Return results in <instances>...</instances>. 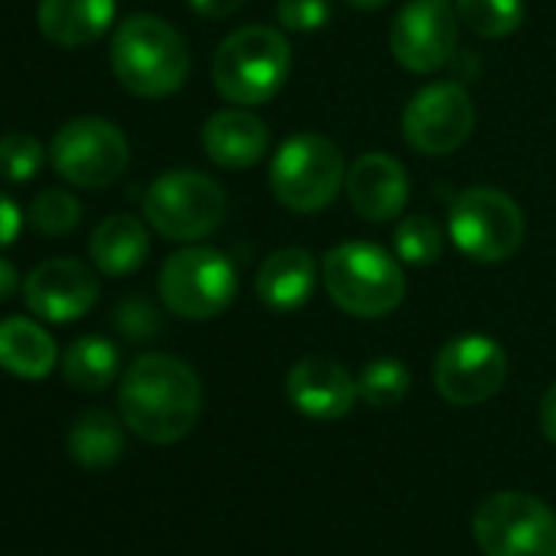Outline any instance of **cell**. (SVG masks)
Instances as JSON below:
<instances>
[{
  "mask_svg": "<svg viewBox=\"0 0 556 556\" xmlns=\"http://www.w3.org/2000/svg\"><path fill=\"white\" fill-rule=\"evenodd\" d=\"M409 387H413V377H409L406 364L393 361V357L370 361L357 377V393L374 409H390V406L403 403Z\"/></svg>",
  "mask_w": 556,
  "mask_h": 556,
  "instance_id": "obj_26",
  "label": "cell"
},
{
  "mask_svg": "<svg viewBox=\"0 0 556 556\" xmlns=\"http://www.w3.org/2000/svg\"><path fill=\"white\" fill-rule=\"evenodd\" d=\"M122 370V354L109 338L99 334H86L79 341L70 344V351L63 354V377L70 387L83 390V393H99L109 383H115Z\"/></svg>",
  "mask_w": 556,
  "mask_h": 556,
  "instance_id": "obj_23",
  "label": "cell"
},
{
  "mask_svg": "<svg viewBox=\"0 0 556 556\" xmlns=\"http://www.w3.org/2000/svg\"><path fill=\"white\" fill-rule=\"evenodd\" d=\"M458 24L448 0H409L390 27V53L409 73H435L455 60Z\"/></svg>",
  "mask_w": 556,
  "mask_h": 556,
  "instance_id": "obj_13",
  "label": "cell"
},
{
  "mask_svg": "<svg viewBox=\"0 0 556 556\" xmlns=\"http://www.w3.org/2000/svg\"><path fill=\"white\" fill-rule=\"evenodd\" d=\"M115 24V0H40L37 27L40 34L66 50L102 40Z\"/></svg>",
  "mask_w": 556,
  "mask_h": 556,
  "instance_id": "obj_19",
  "label": "cell"
},
{
  "mask_svg": "<svg viewBox=\"0 0 556 556\" xmlns=\"http://www.w3.org/2000/svg\"><path fill=\"white\" fill-rule=\"evenodd\" d=\"M318 282V262L308 249L286 245L275 249L255 275V295L271 312H295L302 308Z\"/></svg>",
  "mask_w": 556,
  "mask_h": 556,
  "instance_id": "obj_18",
  "label": "cell"
},
{
  "mask_svg": "<svg viewBox=\"0 0 556 556\" xmlns=\"http://www.w3.org/2000/svg\"><path fill=\"white\" fill-rule=\"evenodd\" d=\"M66 448L83 468L102 471V468H112L125 455V429L112 413L86 409L83 416L73 419Z\"/></svg>",
  "mask_w": 556,
  "mask_h": 556,
  "instance_id": "obj_22",
  "label": "cell"
},
{
  "mask_svg": "<svg viewBox=\"0 0 556 556\" xmlns=\"http://www.w3.org/2000/svg\"><path fill=\"white\" fill-rule=\"evenodd\" d=\"M475 131V102L458 83H429L403 112V135L413 151L442 157L458 151Z\"/></svg>",
  "mask_w": 556,
  "mask_h": 556,
  "instance_id": "obj_11",
  "label": "cell"
},
{
  "mask_svg": "<svg viewBox=\"0 0 556 556\" xmlns=\"http://www.w3.org/2000/svg\"><path fill=\"white\" fill-rule=\"evenodd\" d=\"M115 328L128 341H148L161 331V315L151 302L144 299H128L115 308Z\"/></svg>",
  "mask_w": 556,
  "mask_h": 556,
  "instance_id": "obj_30",
  "label": "cell"
},
{
  "mask_svg": "<svg viewBox=\"0 0 556 556\" xmlns=\"http://www.w3.org/2000/svg\"><path fill=\"white\" fill-rule=\"evenodd\" d=\"M187 4L200 14V17H213V21H219V17H229V14H236L245 0H187Z\"/></svg>",
  "mask_w": 556,
  "mask_h": 556,
  "instance_id": "obj_32",
  "label": "cell"
},
{
  "mask_svg": "<svg viewBox=\"0 0 556 556\" xmlns=\"http://www.w3.org/2000/svg\"><path fill=\"white\" fill-rule=\"evenodd\" d=\"M475 543L484 556H556V514L527 491H497L475 507Z\"/></svg>",
  "mask_w": 556,
  "mask_h": 556,
  "instance_id": "obj_7",
  "label": "cell"
},
{
  "mask_svg": "<svg viewBox=\"0 0 556 556\" xmlns=\"http://www.w3.org/2000/svg\"><path fill=\"white\" fill-rule=\"evenodd\" d=\"M348 174L338 144L325 135L302 131L275 151L268 184L275 200L292 213H318L334 203Z\"/></svg>",
  "mask_w": 556,
  "mask_h": 556,
  "instance_id": "obj_5",
  "label": "cell"
},
{
  "mask_svg": "<svg viewBox=\"0 0 556 556\" xmlns=\"http://www.w3.org/2000/svg\"><path fill=\"white\" fill-rule=\"evenodd\" d=\"M144 216L164 239L197 242L223 223L226 193L200 170H170L148 187Z\"/></svg>",
  "mask_w": 556,
  "mask_h": 556,
  "instance_id": "obj_8",
  "label": "cell"
},
{
  "mask_svg": "<svg viewBox=\"0 0 556 556\" xmlns=\"http://www.w3.org/2000/svg\"><path fill=\"white\" fill-rule=\"evenodd\" d=\"M458 21L481 40H504L523 24L520 0H458Z\"/></svg>",
  "mask_w": 556,
  "mask_h": 556,
  "instance_id": "obj_24",
  "label": "cell"
},
{
  "mask_svg": "<svg viewBox=\"0 0 556 556\" xmlns=\"http://www.w3.org/2000/svg\"><path fill=\"white\" fill-rule=\"evenodd\" d=\"M43 144L27 131H11L0 138V180L27 184L43 170Z\"/></svg>",
  "mask_w": 556,
  "mask_h": 556,
  "instance_id": "obj_28",
  "label": "cell"
},
{
  "mask_svg": "<svg viewBox=\"0 0 556 556\" xmlns=\"http://www.w3.org/2000/svg\"><path fill=\"white\" fill-rule=\"evenodd\" d=\"M292 70V50L282 30L262 24L229 34L213 56L216 92L239 109L262 105L278 96Z\"/></svg>",
  "mask_w": 556,
  "mask_h": 556,
  "instance_id": "obj_3",
  "label": "cell"
},
{
  "mask_svg": "<svg viewBox=\"0 0 556 556\" xmlns=\"http://www.w3.org/2000/svg\"><path fill=\"white\" fill-rule=\"evenodd\" d=\"M239 289L229 255L210 245H187L174 252L157 275V292L170 315L187 321H210L223 315Z\"/></svg>",
  "mask_w": 556,
  "mask_h": 556,
  "instance_id": "obj_6",
  "label": "cell"
},
{
  "mask_svg": "<svg viewBox=\"0 0 556 556\" xmlns=\"http://www.w3.org/2000/svg\"><path fill=\"white\" fill-rule=\"evenodd\" d=\"M50 161L73 187L102 190L125 174L131 148L118 125L105 118H73L56 131Z\"/></svg>",
  "mask_w": 556,
  "mask_h": 556,
  "instance_id": "obj_10",
  "label": "cell"
},
{
  "mask_svg": "<svg viewBox=\"0 0 556 556\" xmlns=\"http://www.w3.org/2000/svg\"><path fill=\"white\" fill-rule=\"evenodd\" d=\"M348 4H351L354 11H380V8L390 4V0H348Z\"/></svg>",
  "mask_w": 556,
  "mask_h": 556,
  "instance_id": "obj_35",
  "label": "cell"
},
{
  "mask_svg": "<svg viewBox=\"0 0 556 556\" xmlns=\"http://www.w3.org/2000/svg\"><path fill=\"white\" fill-rule=\"evenodd\" d=\"M344 190H348V200H351V206H354V213L361 219L390 223L406 210L409 177H406V167L396 157L370 151V154H361L348 167Z\"/></svg>",
  "mask_w": 556,
  "mask_h": 556,
  "instance_id": "obj_16",
  "label": "cell"
},
{
  "mask_svg": "<svg viewBox=\"0 0 556 556\" xmlns=\"http://www.w3.org/2000/svg\"><path fill=\"white\" fill-rule=\"evenodd\" d=\"M203 151L226 170L255 167L268 151V125L249 109H223L203 125Z\"/></svg>",
  "mask_w": 556,
  "mask_h": 556,
  "instance_id": "obj_17",
  "label": "cell"
},
{
  "mask_svg": "<svg viewBox=\"0 0 556 556\" xmlns=\"http://www.w3.org/2000/svg\"><path fill=\"white\" fill-rule=\"evenodd\" d=\"M17 289H21V275H17V268H14V262L0 258V302L14 299Z\"/></svg>",
  "mask_w": 556,
  "mask_h": 556,
  "instance_id": "obj_34",
  "label": "cell"
},
{
  "mask_svg": "<svg viewBox=\"0 0 556 556\" xmlns=\"http://www.w3.org/2000/svg\"><path fill=\"white\" fill-rule=\"evenodd\" d=\"M27 216H30V226H34L37 232L56 239V236H66V232H73V229L79 226L83 206H79V200H76L70 190L50 187V190H43V193L34 197Z\"/></svg>",
  "mask_w": 556,
  "mask_h": 556,
  "instance_id": "obj_27",
  "label": "cell"
},
{
  "mask_svg": "<svg viewBox=\"0 0 556 556\" xmlns=\"http://www.w3.org/2000/svg\"><path fill=\"white\" fill-rule=\"evenodd\" d=\"M60 361L53 334L34 318L0 321V370L21 380H43Z\"/></svg>",
  "mask_w": 556,
  "mask_h": 556,
  "instance_id": "obj_21",
  "label": "cell"
},
{
  "mask_svg": "<svg viewBox=\"0 0 556 556\" xmlns=\"http://www.w3.org/2000/svg\"><path fill=\"white\" fill-rule=\"evenodd\" d=\"M122 422L148 445H174L187 439L203 409L197 370L174 354H144L118 387Z\"/></svg>",
  "mask_w": 556,
  "mask_h": 556,
  "instance_id": "obj_1",
  "label": "cell"
},
{
  "mask_svg": "<svg viewBox=\"0 0 556 556\" xmlns=\"http://www.w3.org/2000/svg\"><path fill=\"white\" fill-rule=\"evenodd\" d=\"M393 245H396L400 262L416 265V268H426V265L439 262V255L445 249V232H442V226L432 216L409 213V216H403L396 223Z\"/></svg>",
  "mask_w": 556,
  "mask_h": 556,
  "instance_id": "obj_25",
  "label": "cell"
},
{
  "mask_svg": "<svg viewBox=\"0 0 556 556\" xmlns=\"http://www.w3.org/2000/svg\"><path fill=\"white\" fill-rule=\"evenodd\" d=\"M321 282L331 302L354 318H383L406 295V275L396 258L374 242H341L321 262Z\"/></svg>",
  "mask_w": 556,
  "mask_h": 556,
  "instance_id": "obj_4",
  "label": "cell"
},
{
  "mask_svg": "<svg viewBox=\"0 0 556 556\" xmlns=\"http://www.w3.org/2000/svg\"><path fill=\"white\" fill-rule=\"evenodd\" d=\"M540 429L543 435L556 445V383L543 393L540 400Z\"/></svg>",
  "mask_w": 556,
  "mask_h": 556,
  "instance_id": "obj_33",
  "label": "cell"
},
{
  "mask_svg": "<svg viewBox=\"0 0 556 556\" xmlns=\"http://www.w3.org/2000/svg\"><path fill=\"white\" fill-rule=\"evenodd\" d=\"M21 229H24V213H21V206H17L4 190H0V249L14 245L17 236H21Z\"/></svg>",
  "mask_w": 556,
  "mask_h": 556,
  "instance_id": "obj_31",
  "label": "cell"
},
{
  "mask_svg": "<svg viewBox=\"0 0 556 556\" xmlns=\"http://www.w3.org/2000/svg\"><path fill=\"white\" fill-rule=\"evenodd\" d=\"M331 21V0H278V24L292 34H318Z\"/></svg>",
  "mask_w": 556,
  "mask_h": 556,
  "instance_id": "obj_29",
  "label": "cell"
},
{
  "mask_svg": "<svg viewBox=\"0 0 556 556\" xmlns=\"http://www.w3.org/2000/svg\"><path fill=\"white\" fill-rule=\"evenodd\" d=\"M112 73L138 99L174 96L190 73L187 40L161 17H128L112 37Z\"/></svg>",
  "mask_w": 556,
  "mask_h": 556,
  "instance_id": "obj_2",
  "label": "cell"
},
{
  "mask_svg": "<svg viewBox=\"0 0 556 556\" xmlns=\"http://www.w3.org/2000/svg\"><path fill=\"white\" fill-rule=\"evenodd\" d=\"M520 206L494 187H468L448 206V236L475 262H504L523 242Z\"/></svg>",
  "mask_w": 556,
  "mask_h": 556,
  "instance_id": "obj_9",
  "label": "cell"
},
{
  "mask_svg": "<svg viewBox=\"0 0 556 556\" xmlns=\"http://www.w3.org/2000/svg\"><path fill=\"white\" fill-rule=\"evenodd\" d=\"M99 278L79 258H47L24 282L27 308L53 325H70L86 318L99 302Z\"/></svg>",
  "mask_w": 556,
  "mask_h": 556,
  "instance_id": "obj_14",
  "label": "cell"
},
{
  "mask_svg": "<svg viewBox=\"0 0 556 556\" xmlns=\"http://www.w3.org/2000/svg\"><path fill=\"white\" fill-rule=\"evenodd\" d=\"M286 396L302 416L318 419V422L344 419L354 409V403L361 400L357 380L348 374L344 364H338L331 357L299 361L286 377Z\"/></svg>",
  "mask_w": 556,
  "mask_h": 556,
  "instance_id": "obj_15",
  "label": "cell"
},
{
  "mask_svg": "<svg viewBox=\"0 0 556 556\" xmlns=\"http://www.w3.org/2000/svg\"><path fill=\"white\" fill-rule=\"evenodd\" d=\"M148 252H151L148 229L138 216H128V213L105 216L89 239V255L96 268L112 278L135 275L148 262Z\"/></svg>",
  "mask_w": 556,
  "mask_h": 556,
  "instance_id": "obj_20",
  "label": "cell"
},
{
  "mask_svg": "<svg viewBox=\"0 0 556 556\" xmlns=\"http://www.w3.org/2000/svg\"><path fill=\"white\" fill-rule=\"evenodd\" d=\"M432 380L439 396L452 406L488 403L507 380V354L484 334H462L439 351Z\"/></svg>",
  "mask_w": 556,
  "mask_h": 556,
  "instance_id": "obj_12",
  "label": "cell"
}]
</instances>
